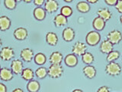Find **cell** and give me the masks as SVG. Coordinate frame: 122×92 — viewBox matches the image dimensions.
I'll use <instances>...</instances> for the list:
<instances>
[{"label": "cell", "instance_id": "1", "mask_svg": "<svg viewBox=\"0 0 122 92\" xmlns=\"http://www.w3.org/2000/svg\"><path fill=\"white\" fill-rule=\"evenodd\" d=\"M63 74V68L61 64H51L47 69V75L51 78H59Z\"/></svg>", "mask_w": 122, "mask_h": 92}, {"label": "cell", "instance_id": "2", "mask_svg": "<svg viewBox=\"0 0 122 92\" xmlns=\"http://www.w3.org/2000/svg\"><path fill=\"white\" fill-rule=\"evenodd\" d=\"M106 74L112 77H116L121 75V67L119 64L116 62H110L106 65L105 67Z\"/></svg>", "mask_w": 122, "mask_h": 92}, {"label": "cell", "instance_id": "3", "mask_svg": "<svg viewBox=\"0 0 122 92\" xmlns=\"http://www.w3.org/2000/svg\"><path fill=\"white\" fill-rule=\"evenodd\" d=\"M101 40V35L96 31H91L86 34V41L87 45L90 46H95L97 45Z\"/></svg>", "mask_w": 122, "mask_h": 92}, {"label": "cell", "instance_id": "4", "mask_svg": "<svg viewBox=\"0 0 122 92\" xmlns=\"http://www.w3.org/2000/svg\"><path fill=\"white\" fill-rule=\"evenodd\" d=\"M15 55V50L9 46H5L0 50V58L2 61H9L14 58Z\"/></svg>", "mask_w": 122, "mask_h": 92}, {"label": "cell", "instance_id": "5", "mask_svg": "<svg viewBox=\"0 0 122 92\" xmlns=\"http://www.w3.org/2000/svg\"><path fill=\"white\" fill-rule=\"evenodd\" d=\"M107 40L109 41L113 45L119 44L122 40V34L118 30H113L108 34Z\"/></svg>", "mask_w": 122, "mask_h": 92}, {"label": "cell", "instance_id": "6", "mask_svg": "<svg viewBox=\"0 0 122 92\" xmlns=\"http://www.w3.org/2000/svg\"><path fill=\"white\" fill-rule=\"evenodd\" d=\"M87 46L85 43L81 41H76L72 48V52L76 56H82L86 52Z\"/></svg>", "mask_w": 122, "mask_h": 92}, {"label": "cell", "instance_id": "7", "mask_svg": "<svg viewBox=\"0 0 122 92\" xmlns=\"http://www.w3.org/2000/svg\"><path fill=\"white\" fill-rule=\"evenodd\" d=\"M11 70L15 75L21 74L22 71L24 70V64L23 61L20 59H14L11 63Z\"/></svg>", "mask_w": 122, "mask_h": 92}, {"label": "cell", "instance_id": "8", "mask_svg": "<svg viewBox=\"0 0 122 92\" xmlns=\"http://www.w3.org/2000/svg\"><path fill=\"white\" fill-rule=\"evenodd\" d=\"M44 6V10L48 13H53L59 9V3L55 0H46Z\"/></svg>", "mask_w": 122, "mask_h": 92}, {"label": "cell", "instance_id": "9", "mask_svg": "<svg viewBox=\"0 0 122 92\" xmlns=\"http://www.w3.org/2000/svg\"><path fill=\"white\" fill-rule=\"evenodd\" d=\"M13 35L15 39L18 41H24L28 38V30L25 28L19 27V28H17L14 31Z\"/></svg>", "mask_w": 122, "mask_h": 92}, {"label": "cell", "instance_id": "10", "mask_svg": "<svg viewBox=\"0 0 122 92\" xmlns=\"http://www.w3.org/2000/svg\"><path fill=\"white\" fill-rule=\"evenodd\" d=\"M20 57L22 61H24L25 62H30L34 57V51L29 48H25L21 51Z\"/></svg>", "mask_w": 122, "mask_h": 92}, {"label": "cell", "instance_id": "11", "mask_svg": "<svg viewBox=\"0 0 122 92\" xmlns=\"http://www.w3.org/2000/svg\"><path fill=\"white\" fill-rule=\"evenodd\" d=\"M14 78V74L11 69L7 68H2L0 70V79L4 81H9Z\"/></svg>", "mask_w": 122, "mask_h": 92}, {"label": "cell", "instance_id": "12", "mask_svg": "<svg viewBox=\"0 0 122 92\" xmlns=\"http://www.w3.org/2000/svg\"><path fill=\"white\" fill-rule=\"evenodd\" d=\"M63 56L60 52H53L49 58V61L51 64H61Z\"/></svg>", "mask_w": 122, "mask_h": 92}, {"label": "cell", "instance_id": "13", "mask_svg": "<svg viewBox=\"0 0 122 92\" xmlns=\"http://www.w3.org/2000/svg\"><path fill=\"white\" fill-rule=\"evenodd\" d=\"M11 25V19L6 15H1L0 16V31L5 32L10 29Z\"/></svg>", "mask_w": 122, "mask_h": 92}, {"label": "cell", "instance_id": "14", "mask_svg": "<svg viewBox=\"0 0 122 92\" xmlns=\"http://www.w3.org/2000/svg\"><path fill=\"white\" fill-rule=\"evenodd\" d=\"M62 37L65 41H72L75 38V31L70 27H67L63 29Z\"/></svg>", "mask_w": 122, "mask_h": 92}, {"label": "cell", "instance_id": "15", "mask_svg": "<svg viewBox=\"0 0 122 92\" xmlns=\"http://www.w3.org/2000/svg\"><path fill=\"white\" fill-rule=\"evenodd\" d=\"M82 72L84 75H85L86 78H89V79H92L94 78L95 75H96V69L93 66V65H86L83 68H82Z\"/></svg>", "mask_w": 122, "mask_h": 92}, {"label": "cell", "instance_id": "16", "mask_svg": "<svg viewBox=\"0 0 122 92\" xmlns=\"http://www.w3.org/2000/svg\"><path fill=\"white\" fill-rule=\"evenodd\" d=\"M97 14H98V17H100L105 22L110 20L112 16V12L108 9H107V8H101V9H99L97 12Z\"/></svg>", "mask_w": 122, "mask_h": 92}, {"label": "cell", "instance_id": "17", "mask_svg": "<svg viewBox=\"0 0 122 92\" xmlns=\"http://www.w3.org/2000/svg\"><path fill=\"white\" fill-rule=\"evenodd\" d=\"M64 62L68 67H75L78 64V58L77 56L74 54H69L64 58Z\"/></svg>", "mask_w": 122, "mask_h": 92}, {"label": "cell", "instance_id": "18", "mask_svg": "<svg viewBox=\"0 0 122 92\" xmlns=\"http://www.w3.org/2000/svg\"><path fill=\"white\" fill-rule=\"evenodd\" d=\"M33 15L34 18L37 21H43L44 19L46 18V15L47 12L44 10V8L42 7H36L35 9H34L33 12Z\"/></svg>", "mask_w": 122, "mask_h": 92}, {"label": "cell", "instance_id": "19", "mask_svg": "<svg viewBox=\"0 0 122 92\" xmlns=\"http://www.w3.org/2000/svg\"><path fill=\"white\" fill-rule=\"evenodd\" d=\"M46 41L49 45L56 46L58 43V36L55 32H47L46 34Z\"/></svg>", "mask_w": 122, "mask_h": 92}, {"label": "cell", "instance_id": "20", "mask_svg": "<svg viewBox=\"0 0 122 92\" xmlns=\"http://www.w3.org/2000/svg\"><path fill=\"white\" fill-rule=\"evenodd\" d=\"M53 23L56 27L57 28H60V27H62L66 25L68 23V19L66 17L63 16V15H61L60 13L56 15V16L53 18Z\"/></svg>", "mask_w": 122, "mask_h": 92}, {"label": "cell", "instance_id": "21", "mask_svg": "<svg viewBox=\"0 0 122 92\" xmlns=\"http://www.w3.org/2000/svg\"><path fill=\"white\" fill-rule=\"evenodd\" d=\"M114 46L111 42L108 40H104L100 45V52L102 54H109L113 51Z\"/></svg>", "mask_w": 122, "mask_h": 92}, {"label": "cell", "instance_id": "22", "mask_svg": "<svg viewBox=\"0 0 122 92\" xmlns=\"http://www.w3.org/2000/svg\"><path fill=\"white\" fill-rule=\"evenodd\" d=\"M105 22H105L100 17H96L94 18V20L92 22V26L96 32H99V31H102L105 29Z\"/></svg>", "mask_w": 122, "mask_h": 92}, {"label": "cell", "instance_id": "23", "mask_svg": "<svg viewBox=\"0 0 122 92\" xmlns=\"http://www.w3.org/2000/svg\"><path fill=\"white\" fill-rule=\"evenodd\" d=\"M21 75L22 79L30 81V80H34V72L33 71L32 69H30L29 68H24V70L22 71Z\"/></svg>", "mask_w": 122, "mask_h": 92}, {"label": "cell", "instance_id": "24", "mask_svg": "<svg viewBox=\"0 0 122 92\" xmlns=\"http://www.w3.org/2000/svg\"><path fill=\"white\" fill-rule=\"evenodd\" d=\"M41 88L40 83L35 80H31L27 84V89L29 92H38Z\"/></svg>", "mask_w": 122, "mask_h": 92}, {"label": "cell", "instance_id": "25", "mask_svg": "<svg viewBox=\"0 0 122 92\" xmlns=\"http://www.w3.org/2000/svg\"><path fill=\"white\" fill-rule=\"evenodd\" d=\"M76 9L82 13H87L90 11V5L86 1H81L77 3Z\"/></svg>", "mask_w": 122, "mask_h": 92}, {"label": "cell", "instance_id": "26", "mask_svg": "<svg viewBox=\"0 0 122 92\" xmlns=\"http://www.w3.org/2000/svg\"><path fill=\"white\" fill-rule=\"evenodd\" d=\"M34 60L35 64H37V65H43L46 63L47 61V57L44 55V54L39 52L37 53L34 57Z\"/></svg>", "mask_w": 122, "mask_h": 92}, {"label": "cell", "instance_id": "27", "mask_svg": "<svg viewBox=\"0 0 122 92\" xmlns=\"http://www.w3.org/2000/svg\"><path fill=\"white\" fill-rule=\"evenodd\" d=\"M120 52L118 51H113L111 52L109 54L107 55L106 60L108 63L110 62H115V61L117 60L120 58Z\"/></svg>", "mask_w": 122, "mask_h": 92}, {"label": "cell", "instance_id": "28", "mask_svg": "<svg viewBox=\"0 0 122 92\" xmlns=\"http://www.w3.org/2000/svg\"><path fill=\"white\" fill-rule=\"evenodd\" d=\"M82 61L84 64L89 65L93 63L94 61V56L90 52H86L82 55Z\"/></svg>", "mask_w": 122, "mask_h": 92}, {"label": "cell", "instance_id": "29", "mask_svg": "<svg viewBox=\"0 0 122 92\" xmlns=\"http://www.w3.org/2000/svg\"><path fill=\"white\" fill-rule=\"evenodd\" d=\"M34 74L37 76V78L39 79L45 78L47 76V69L44 67H40L35 71Z\"/></svg>", "mask_w": 122, "mask_h": 92}, {"label": "cell", "instance_id": "30", "mask_svg": "<svg viewBox=\"0 0 122 92\" xmlns=\"http://www.w3.org/2000/svg\"><path fill=\"white\" fill-rule=\"evenodd\" d=\"M60 14L63 15V16L65 17H70L72 15V9L70 6H64L61 8L60 9Z\"/></svg>", "mask_w": 122, "mask_h": 92}, {"label": "cell", "instance_id": "31", "mask_svg": "<svg viewBox=\"0 0 122 92\" xmlns=\"http://www.w3.org/2000/svg\"><path fill=\"white\" fill-rule=\"evenodd\" d=\"M17 2L15 0H5L4 1V5L5 8L9 10H14L17 6Z\"/></svg>", "mask_w": 122, "mask_h": 92}, {"label": "cell", "instance_id": "32", "mask_svg": "<svg viewBox=\"0 0 122 92\" xmlns=\"http://www.w3.org/2000/svg\"><path fill=\"white\" fill-rule=\"evenodd\" d=\"M116 9L119 13L122 14V0H117V2L115 5Z\"/></svg>", "mask_w": 122, "mask_h": 92}, {"label": "cell", "instance_id": "33", "mask_svg": "<svg viewBox=\"0 0 122 92\" xmlns=\"http://www.w3.org/2000/svg\"><path fill=\"white\" fill-rule=\"evenodd\" d=\"M33 2L34 5L37 6V7H41V6L44 5L45 1L44 0H34Z\"/></svg>", "mask_w": 122, "mask_h": 92}, {"label": "cell", "instance_id": "34", "mask_svg": "<svg viewBox=\"0 0 122 92\" xmlns=\"http://www.w3.org/2000/svg\"><path fill=\"white\" fill-rule=\"evenodd\" d=\"M97 92H110L109 87L107 86H102L98 89Z\"/></svg>", "mask_w": 122, "mask_h": 92}, {"label": "cell", "instance_id": "35", "mask_svg": "<svg viewBox=\"0 0 122 92\" xmlns=\"http://www.w3.org/2000/svg\"><path fill=\"white\" fill-rule=\"evenodd\" d=\"M117 2V0H105V2L107 4L108 6H115L116 3Z\"/></svg>", "mask_w": 122, "mask_h": 92}, {"label": "cell", "instance_id": "36", "mask_svg": "<svg viewBox=\"0 0 122 92\" xmlns=\"http://www.w3.org/2000/svg\"><path fill=\"white\" fill-rule=\"evenodd\" d=\"M0 92H7V87L3 83H0Z\"/></svg>", "mask_w": 122, "mask_h": 92}, {"label": "cell", "instance_id": "37", "mask_svg": "<svg viewBox=\"0 0 122 92\" xmlns=\"http://www.w3.org/2000/svg\"><path fill=\"white\" fill-rule=\"evenodd\" d=\"M12 92H24V91H23L21 88L17 87V88H15V89H14L12 91Z\"/></svg>", "mask_w": 122, "mask_h": 92}, {"label": "cell", "instance_id": "38", "mask_svg": "<svg viewBox=\"0 0 122 92\" xmlns=\"http://www.w3.org/2000/svg\"><path fill=\"white\" fill-rule=\"evenodd\" d=\"M88 3H92V4H95V3H96L98 2V0H88V1H86Z\"/></svg>", "mask_w": 122, "mask_h": 92}, {"label": "cell", "instance_id": "39", "mask_svg": "<svg viewBox=\"0 0 122 92\" xmlns=\"http://www.w3.org/2000/svg\"><path fill=\"white\" fill-rule=\"evenodd\" d=\"M72 92H83L82 90H80V89H75V90H73Z\"/></svg>", "mask_w": 122, "mask_h": 92}, {"label": "cell", "instance_id": "40", "mask_svg": "<svg viewBox=\"0 0 122 92\" xmlns=\"http://www.w3.org/2000/svg\"><path fill=\"white\" fill-rule=\"evenodd\" d=\"M24 2L25 3H30V2H31V0H24Z\"/></svg>", "mask_w": 122, "mask_h": 92}, {"label": "cell", "instance_id": "41", "mask_svg": "<svg viewBox=\"0 0 122 92\" xmlns=\"http://www.w3.org/2000/svg\"><path fill=\"white\" fill-rule=\"evenodd\" d=\"M64 2H72V0H65Z\"/></svg>", "mask_w": 122, "mask_h": 92}, {"label": "cell", "instance_id": "42", "mask_svg": "<svg viewBox=\"0 0 122 92\" xmlns=\"http://www.w3.org/2000/svg\"><path fill=\"white\" fill-rule=\"evenodd\" d=\"M2 45V39L1 38H0V48H1V46Z\"/></svg>", "mask_w": 122, "mask_h": 92}, {"label": "cell", "instance_id": "43", "mask_svg": "<svg viewBox=\"0 0 122 92\" xmlns=\"http://www.w3.org/2000/svg\"><path fill=\"white\" fill-rule=\"evenodd\" d=\"M120 22H121V25H122V15H121V17H120Z\"/></svg>", "mask_w": 122, "mask_h": 92}, {"label": "cell", "instance_id": "44", "mask_svg": "<svg viewBox=\"0 0 122 92\" xmlns=\"http://www.w3.org/2000/svg\"><path fill=\"white\" fill-rule=\"evenodd\" d=\"M1 68H1V65H0V70H1Z\"/></svg>", "mask_w": 122, "mask_h": 92}, {"label": "cell", "instance_id": "45", "mask_svg": "<svg viewBox=\"0 0 122 92\" xmlns=\"http://www.w3.org/2000/svg\"><path fill=\"white\" fill-rule=\"evenodd\" d=\"M38 92H39V91H38Z\"/></svg>", "mask_w": 122, "mask_h": 92}]
</instances>
